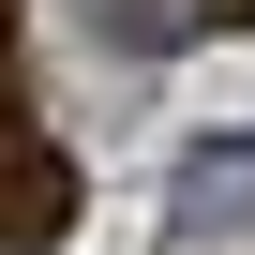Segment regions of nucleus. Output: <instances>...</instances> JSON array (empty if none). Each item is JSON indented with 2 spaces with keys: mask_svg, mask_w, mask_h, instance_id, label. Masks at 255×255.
<instances>
[{
  "mask_svg": "<svg viewBox=\"0 0 255 255\" xmlns=\"http://www.w3.org/2000/svg\"><path fill=\"white\" fill-rule=\"evenodd\" d=\"M60 225H75V165L30 135L15 105H0V240H15V255H45Z\"/></svg>",
  "mask_w": 255,
  "mask_h": 255,
  "instance_id": "obj_1",
  "label": "nucleus"
}]
</instances>
